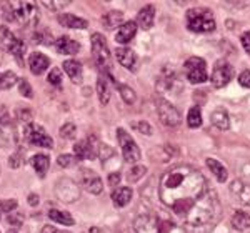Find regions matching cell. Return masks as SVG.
<instances>
[{"instance_id": "obj_1", "label": "cell", "mask_w": 250, "mask_h": 233, "mask_svg": "<svg viewBox=\"0 0 250 233\" xmlns=\"http://www.w3.org/2000/svg\"><path fill=\"white\" fill-rule=\"evenodd\" d=\"M207 190L204 175L190 165H177L165 172L159 183V195L164 205L175 212H187Z\"/></svg>"}, {"instance_id": "obj_2", "label": "cell", "mask_w": 250, "mask_h": 233, "mask_svg": "<svg viewBox=\"0 0 250 233\" xmlns=\"http://www.w3.org/2000/svg\"><path fill=\"white\" fill-rule=\"evenodd\" d=\"M220 218V202L215 190L207 188L184 214V222L193 233H207Z\"/></svg>"}, {"instance_id": "obj_3", "label": "cell", "mask_w": 250, "mask_h": 233, "mask_svg": "<svg viewBox=\"0 0 250 233\" xmlns=\"http://www.w3.org/2000/svg\"><path fill=\"white\" fill-rule=\"evenodd\" d=\"M3 17L32 29L39 23V9L34 2H3Z\"/></svg>"}, {"instance_id": "obj_4", "label": "cell", "mask_w": 250, "mask_h": 233, "mask_svg": "<svg viewBox=\"0 0 250 233\" xmlns=\"http://www.w3.org/2000/svg\"><path fill=\"white\" fill-rule=\"evenodd\" d=\"M90 43H92V55H94L95 65L102 72H105L107 77L110 78L112 82H114V85L117 87L119 82H117L114 78V75H112V58H110V50H108L107 40L100 34H92Z\"/></svg>"}, {"instance_id": "obj_5", "label": "cell", "mask_w": 250, "mask_h": 233, "mask_svg": "<svg viewBox=\"0 0 250 233\" xmlns=\"http://www.w3.org/2000/svg\"><path fill=\"white\" fill-rule=\"evenodd\" d=\"M185 22H187V29L197 32V34L215 30V20L212 17V12L208 9H202V7L188 10L185 15Z\"/></svg>"}, {"instance_id": "obj_6", "label": "cell", "mask_w": 250, "mask_h": 233, "mask_svg": "<svg viewBox=\"0 0 250 233\" xmlns=\"http://www.w3.org/2000/svg\"><path fill=\"white\" fill-rule=\"evenodd\" d=\"M22 136L30 145L42 147V148L54 147V140H52V136L45 132V128L37 125V123H34V122H29V123H25V125H22Z\"/></svg>"}, {"instance_id": "obj_7", "label": "cell", "mask_w": 250, "mask_h": 233, "mask_svg": "<svg viewBox=\"0 0 250 233\" xmlns=\"http://www.w3.org/2000/svg\"><path fill=\"white\" fill-rule=\"evenodd\" d=\"M0 45L7 52H10L15 57V60L22 65V57H23V54H25V43L15 37L5 25L0 27Z\"/></svg>"}, {"instance_id": "obj_8", "label": "cell", "mask_w": 250, "mask_h": 233, "mask_svg": "<svg viewBox=\"0 0 250 233\" xmlns=\"http://www.w3.org/2000/svg\"><path fill=\"white\" fill-rule=\"evenodd\" d=\"M117 138H119L120 150H122L125 162L137 163L140 158H142V152H140L139 145H137L135 140L132 138V136L128 135L124 128H119V130H117Z\"/></svg>"}, {"instance_id": "obj_9", "label": "cell", "mask_w": 250, "mask_h": 233, "mask_svg": "<svg viewBox=\"0 0 250 233\" xmlns=\"http://www.w3.org/2000/svg\"><path fill=\"white\" fill-rule=\"evenodd\" d=\"M184 72L187 75L188 82L192 83H202L208 78L207 65L200 57H190L184 63Z\"/></svg>"}, {"instance_id": "obj_10", "label": "cell", "mask_w": 250, "mask_h": 233, "mask_svg": "<svg viewBox=\"0 0 250 233\" xmlns=\"http://www.w3.org/2000/svg\"><path fill=\"white\" fill-rule=\"evenodd\" d=\"M55 195L60 202L63 203H74L80 196L79 185L70 178H60L57 185H55Z\"/></svg>"}, {"instance_id": "obj_11", "label": "cell", "mask_w": 250, "mask_h": 233, "mask_svg": "<svg viewBox=\"0 0 250 233\" xmlns=\"http://www.w3.org/2000/svg\"><path fill=\"white\" fill-rule=\"evenodd\" d=\"M232 78H233V67L227 62V60H219V62L213 65V70L210 75L213 87L215 88L225 87Z\"/></svg>"}, {"instance_id": "obj_12", "label": "cell", "mask_w": 250, "mask_h": 233, "mask_svg": "<svg viewBox=\"0 0 250 233\" xmlns=\"http://www.w3.org/2000/svg\"><path fill=\"white\" fill-rule=\"evenodd\" d=\"M15 140V128L5 105H0V147H9Z\"/></svg>"}, {"instance_id": "obj_13", "label": "cell", "mask_w": 250, "mask_h": 233, "mask_svg": "<svg viewBox=\"0 0 250 233\" xmlns=\"http://www.w3.org/2000/svg\"><path fill=\"white\" fill-rule=\"evenodd\" d=\"M157 114H159V118L162 120L164 125H167V127H177L180 123L179 110H177L170 102H167V100H164V98L157 100Z\"/></svg>"}, {"instance_id": "obj_14", "label": "cell", "mask_w": 250, "mask_h": 233, "mask_svg": "<svg viewBox=\"0 0 250 233\" xmlns=\"http://www.w3.org/2000/svg\"><path fill=\"white\" fill-rule=\"evenodd\" d=\"M80 185L83 187V190H87L88 194L100 195L104 190V183L100 180V176L95 172L88 170V168H82L80 170Z\"/></svg>"}, {"instance_id": "obj_15", "label": "cell", "mask_w": 250, "mask_h": 233, "mask_svg": "<svg viewBox=\"0 0 250 233\" xmlns=\"http://www.w3.org/2000/svg\"><path fill=\"white\" fill-rule=\"evenodd\" d=\"M134 228L135 233H160L162 232V223L154 215L144 214L135 218Z\"/></svg>"}, {"instance_id": "obj_16", "label": "cell", "mask_w": 250, "mask_h": 233, "mask_svg": "<svg viewBox=\"0 0 250 233\" xmlns=\"http://www.w3.org/2000/svg\"><path fill=\"white\" fill-rule=\"evenodd\" d=\"M74 154L77 156V160H88V158H95L97 155V147H95V138H85L80 140L75 143L74 147Z\"/></svg>"}, {"instance_id": "obj_17", "label": "cell", "mask_w": 250, "mask_h": 233, "mask_svg": "<svg viewBox=\"0 0 250 233\" xmlns=\"http://www.w3.org/2000/svg\"><path fill=\"white\" fill-rule=\"evenodd\" d=\"M230 192L233 198H237L242 205H247L250 207V185L242 182V180H235L230 185Z\"/></svg>"}, {"instance_id": "obj_18", "label": "cell", "mask_w": 250, "mask_h": 233, "mask_svg": "<svg viewBox=\"0 0 250 233\" xmlns=\"http://www.w3.org/2000/svg\"><path fill=\"white\" fill-rule=\"evenodd\" d=\"M48 65H50V60H48L47 55L40 54V52H34L29 57V67L34 75H42L48 68Z\"/></svg>"}, {"instance_id": "obj_19", "label": "cell", "mask_w": 250, "mask_h": 233, "mask_svg": "<svg viewBox=\"0 0 250 233\" xmlns=\"http://www.w3.org/2000/svg\"><path fill=\"white\" fill-rule=\"evenodd\" d=\"M54 47L59 54H63V55H75L80 50V43L75 42V40H72L70 37H67V35L59 37L55 40Z\"/></svg>"}, {"instance_id": "obj_20", "label": "cell", "mask_w": 250, "mask_h": 233, "mask_svg": "<svg viewBox=\"0 0 250 233\" xmlns=\"http://www.w3.org/2000/svg\"><path fill=\"white\" fill-rule=\"evenodd\" d=\"M115 57L119 60L120 65H124L128 70H135L137 67V55L134 50L127 49V47H122V49H117Z\"/></svg>"}, {"instance_id": "obj_21", "label": "cell", "mask_w": 250, "mask_h": 233, "mask_svg": "<svg viewBox=\"0 0 250 233\" xmlns=\"http://www.w3.org/2000/svg\"><path fill=\"white\" fill-rule=\"evenodd\" d=\"M135 34H137V22H132L130 20V22H125L119 27L115 40L117 43H128L135 37Z\"/></svg>"}, {"instance_id": "obj_22", "label": "cell", "mask_w": 250, "mask_h": 233, "mask_svg": "<svg viewBox=\"0 0 250 233\" xmlns=\"http://www.w3.org/2000/svg\"><path fill=\"white\" fill-rule=\"evenodd\" d=\"M155 22V7L154 5H147L137 15V23L142 27L144 30H150L152 25Z\"/></svg>"}, {"instance_id": "obj_23", "label": "cell", "mask_w": 250, "mask_h": 233, "mask_svg": "<svg viewBox=\"0 0 250 233\" xmlns=\"http://www.w3.org/2000/svg\"><path fill=\"white\" fill-rule=\"evenodd\" d=\"M59 23L67 29H87L88 27V22L85 19H80V17H75L72 14H60L59 17Z\"/></svg>"}, {"instance_id": "obj_24", "label": "cell", "mask_w": 250, "mask_h": 233, "mask_svg": "<svg viewBox=\"0 0 250 233\" xmlns=\"http://www.w3.org/2000/svg\"><path fill=\"white\" fill-rule=\"evenodd\" d=\"M63 70H65V74L70 77V80L74 83H80L82 82V63L79 62V60H65L63 62Z\"/></svg>"}, {"instance_id": "obj_25", "label": "cell", "mask_w": 250, "mask_h": 233, "mask_svg": "<svg viewBox=\"0 0 250 233\" xmlns=\"http://www.w3.org/2000/svg\"><path fill=\"white\" fill-rule=\"evenodd\" d=\"M30 163H32V167H34V170L37 172V175L40 176V178H43L47 174V170H48V165H50V158H48L47 155L37 154L30 158Z\"/></svg>"}, {"instance_id": "obj_26", "label": "cell", "mask_w": 250, "mask_h": 233, "mask_svg": "<svg viewBox=\"0 0 250 233\" xmlns=\"http://www.w3.org/2000/svg\"><path fill=\"white\" fill-rule=\"evenodd\" d=\"M112 200H114V205L115 207H125L128 202L132 200V190L128 187H120V188H115L112 192Z\"/></svg>"}, {"instance_id": "obj_27", "label": "cell", "mask_w": 250, "mask_h": 233, "mask_svg": "<svg viewBox=\"0 0 250 233\" xmlns=\"http://www.w3.org/2000/svg\"><path fill=\"white\" fill-rule=\"evenodd\" d=\"M207 167H208V170L213 174V176L219 180V182H225V180L229 178L227 168L222 165L220 162H217L215 158H207Z\"/></svg>"}, {"instance_id": "obj_28", "label": "cell", "mask_w": 250, "mask_h": 233, "mask_svg": "<svg viewBox=\"0 0 250 233\" xmlns=\"http://www.w3.org/2000/svg\"><path fill=\"white\" fill-rule=\"evenodd\" d=\"M122 22H124V14H122V12H117V10L108 12V14H105L102 17L104 27H105V29H108V30L117 29V27H119Z\"/></svg>"}, {"instance_id": "obj_29", "label": "cell", "mask_w": 250, "mask_h": 233, "mask_svg": "<svg viewBox=\"0 0 250 233\" xmlns=\"http://www.w3.org/2000/svg\"><path fill=\"white\" fill-rule=\"evenodd\" d=\"M210 120L213 125L217 128H220V130H227L229 128V115L224 108H215L210 115Z\"/></svg>"}, {"instance_id": "obj_30", "label": "cell", "mask_w": 250, "mask_h": 233, "mask_svg": "<svg viewBox=\"0 0 250 233\" xmlns=\"http://www.w3.org/2000/svg\"><path fill=\"white\" fill-rule=\"evenodd\" d=\"M232 225H233V228H237L239 232H245L247 228H250V215L242 210L235 212L232 216Z\"/></svg>"}, {"instance_id": "obj_31", "label": "cell", "mask_w": 250, "mask_h": 233, "mask_svg": "<svg viewBox=\"0 0 250 233\" xmlns=\"http://www.w3.org/2000/svg\"><path fill=\"white\" fill-rule=\"evenodd\" d=\"M97 94H99V100L102 105H107L108 100H110V90H108V83L105 75H100L99 80H97Z\"/></svg>"}, {"instance_id": "obj_32", "label": "cell", "mask_w": 250, "mask_h": 233, "mask_svg": "<svg viewBox=\"0 0 250 233\" xmlns=\"http://www.w3.org/2000/svg\"><path fill=\"white\" fill-rule=\"evenodd\" d=\"M48 216H50V220H54V222H57L60 225H65V227H72V225L75 223L68 212L55 210V208H52V210L48 212Z\"/></svg>"}, {"instance_id": "obj_33", "label": "cell", "mask_w": 250, "mask_h": 233, "mask_svg": "<svg viewBox=\"0 0 250 233\" xmlns=\"http://www.w3.org/2000/svg\"><path fill=\"white\" fill-rule=\"evenodd\" d=\"M187 123L190 128H199L202 125V112H200V107H192L190 110H188Z\"/></svg>"}, {"instance_id": "obj_34", "label": "cell", "mask_w": 250, "mask_h": 233, "mask_svg": "<svg viewBox=\"0 0 250 233\" xmlns=\"http://www.w3.org/2000/svg\"><path fill=\"white\" fill-rule=\"evenodd\" d=\"M17 83V75L14 72H5L0 74V90H9Z\"/></svg>"}, {"instance_id": "obj_35", "label": "cell", "mask_w": 250, "mask_h": 233, "mask_svg": "<svg viewBox=\"0 0 250 233\" xmlns=\"http://www.w3.org/2000/svg\"><path fill=\"white\" fill-rule=\"evenodd\" d=\"M117 90L120 92V97L124 98L125 103H134L135 102V92L132 90L128 85H125V83H117Z\"/></svg>"}, {"instance_id": "obj_36", "label": "cell", "mask_w": 250, "mask_h": 233, "mask_svg": "<svg viewBox=\"0 0 250 233\" xmlns=\"http://www.w3.org/2000/svg\"><path fill=\"white\" fill-rule=\"evenodd\" d=\"M40 3H42V5L45 7V9H48V10L57 12V10L65 9L68 3H72V2H70V0H55V2H48V0H42Z\"/></svg>"}, {"instance_id": "obj_37", "label": "cell", "mask_w": 250, "mask_h": 233, "mask_svg": "<svg viewBox=\"0 0 250 233\" xmlns=\"http://www.w3.org/2000/svg\"><path fill=\"white\" fill-rule=\"evenodd\" d=\"M145 172H147V168L142 167V165H135V167H132L130 170H128V176H127V180L128 182H139L140 178L145 175Z\"/></svg>"}, {"instance_id": "obj_38", "label": "cell", "mask_w": 250, "mask_h": 233, "mask_svg": "<svg viewBox=\"0 0 250 233\" xmlns=\"http://www.w3.org/2000/svg\"><path fill=\"white\" fill-rule=\"evenodd\" d=\"M34 40L39 43V45H54V40H52V35L48 34V32L42 30V32H37V34L34 35Z\"/></svg>"}, {"instance_id": "obj_39", "label": "cell", "mask_w": 250, "mask_h": 233, "mask_svg": "<svg viewBox=\"0 0 250 233\" xmlns=\"http://www.w3.org/2000/svg\"><path fill=\"white\" fill-rule=\"evenodd\" d=\"M47 80H48V83H52L55 88H60L62 87V72H60L59 68H52Z\"/></svg>"}, {"instance_id": "obj_40", "label": "cell", "mask_w": 250, "mask_h": 233, "mask_svg": "<svg viewBox=\"0 0 250 233\" xmlns=\"http://www.w3.org/2000/svg\"><path fill=\"white\" fill-rule=\"evenodd\" d=\"M75 134H77V127L74 125L72 122H68V123H63V127L60 128V135H62V138H67V140H70V138H74Z\"/></svg>"}, {"instance_id": "obj_41", "label": "cell", "mask_w": 250, "mask_h": 233, "mask_svg": "<svg viewBox=\"0 0 250 233\" xmlns=\"http://www.w3.org/2000/svg\"><path fill=\"white\" fill-rule=\"evenodd\" d=\"M77 156L75 155H60L57 158V163L62 168H68V167H74V163H77Z\"/></svg>"}, {"instance_id": "obj_42", "label": "cell", "mask_w": 250, "mask_h": 233, "mask_svg": "<svg viewBox=\"0 0 250 233\" xmlns=\"http://www.w3.org/2000/svg\"><path fill=\"white\" fill-rule=\"evenodd\" d=\"M19 92L23 95V97H27V98H32V97H34V92H32V87H30V83L27 82V80H20V82H19Z\"/></svg>"}, {"instance_id": "obj_43", "label": "cell", "mask_w": 250, "mask_h": 233, "mask_svg": "<svg viewBox=\"0 0 250 233\" xmlns=\"http://www.w3.org/2000/svg\"><path fill=\"white\" fill-rule=\"evenodd\" d=\"M160 233H187V232H185L184 228L177 227V225L172 223V222H164L162 223V232Z\"/></svg>"}, {"instance_id": "obj_44", "label": "cell", "mask_w": 250, "mask_h": 233, "mask_svg": "<svg viewBox=\"0 0 250 233\" xmlns=\"http://www.w3.org/2000/svg\"><path fill=\"white\" fill-rule=\"evenodd\" d=\"M17 118H19V123L25 125V123L32 122V114H30V108H20L17 112Z\"/></svg>"}, {"instance_id": "obj_45", "label": "cell", "mask_w": 250, "mask_h": 233, "mask_svg": "<svg viewBox=\"0 0 250 233\" xmlns=\"http://www.w3.org/2000/svg\"><path fill=\"white\" fill-rule=\"evenodd\" d=\"M15 208H17V200H0V212L10 214Z\"/></svg>"}, {"instance_id": "obj_46", "label": "cell", "mask_w": 250, "mask_h": 233, "mask_svg": "<svg viewBox=\"0 0 250 233\" xmlns=\"http://www.w3.org/2000/svg\"><path fill=\"white\" fill-rule=\"evenodd\" d=\"M99 154H100V160L105 163V162H108V158H112V156L115 155V152L112 150V148L108 147V145H100Z\"/></svg>"}, {"instance_id": "obj_47", "label": "cell", "mask_w": 250, "mask_h": 233, "mask_svg": "<svg viewBox=\"0 0 250 233\" xmlns=\"http://www.w3.org/2000/svg\"><path fill=\"white\" fill-rule=\"evenodd\" d=\"M134 127L140 132V134H144V135H150L152 134V128H150V125H148L147 122H135Z\"/></svg>"}, {"instance_id": "obj_48", "label": "cell", "mask_w": 250, "mask_h": 233, "mask_svg": "<svg viewBox=\"0 0 250 233\" xmlns=\"http://www.w3.org/2000/svg\"><path fill=\"white\" fill-rule=\"evenodd\" d=\"M23 160H22V154L20 152H17V154H14L9 158V165L12 167V168H19L20 167V163H22Z\"/></svg>"}, {"instance_id": "obj_49", "label": "cell", "mask_w": 250, "mask_h": 233, "mask_svg": "<svg viewBox=\"0 0 250 233\" xmlns=\"http://www.w3.org/2000/svg\"><path fill=\"white\" fill-rule=\"evenodd\" d=\"M239 83L242 87H245V88H250V70H244L240 74V77H239Z\"/></svg>"}, {"instance_id": "obj_50", "label": "cell", "mask_w": 250, "mask_h": 233, "mask_svg": "<svg viewBox=\"0 0 250 233\" xmlns=\"http://www.w3.org/2000/svg\"><path fill=\"white\" fill-rule=\"evenodd\" d=\"M7 222L10 225H15V227H20V225L23 223V215L22 214H14V215H9V218H7Z\"/></svg>"}, {"instance_id": "obj_51", "label": "cell", "mask_w": 250, "mask_h": 233, "mask_svg": "<svg viewBox=\"0 0 250 233\" xmlns=\"http://www.w3.org/2000/svg\"><path fill=\"white\" fill-rule=\"evenodd\" d=\"M242 45H244L245 52L250 55V32H247V34L242 35Z\"/></svg>"}, {"instance_id": "obj_52", "label": "cell", "mask_w": 250, "mask_h": 233, "mask_svg": "<svg viewBox=\"0 0 250 233\" xmlns=\"http://www.w3.org/2000/svg\"><path fill=\"white\" fill-rule=\"evenodd\" d=\"M108 183H110V187H117V185L120 183V175L119 174H112L110 176H108Z\"/></svg>"}, {"instance_id": "obj_53", "label": "cell", "mask_w": 250, "mask_h": 233, "mask_svg": "<svg viewBox=\"0 0 250 233\" xmlns=\"http://www.w3.org/2000/svg\"><path fill=\"white\" fill-rule=\"evenodd\" d=\"M29 203L32 205V207H37V205H39V195L37 194H30L29 195Z\"/></svg>"}, {"instance_id": "obj_54", "label": "cell", "mask_w": 250, "mask_h": 233, "mask_svg": "<svg viewBox=\"0 0 250 233\" xmlns=\"http://www.w3.org/2000/svg\"><path fill=\"white\" fill-rule=\"evenodd\" d=\"M40 233H63V232H59L57 228L50 227V225H45V227L42 228V232H40Z\"/></svg>"}, {"instance_id": "obj_55", "label": "cell", "mask_w": 250, "mask_h": 233, "mask_svg": "<svg viewBox=\"0 0 250 233\" xmlns=\"http://www.w3.org/2000/svg\"><path fill=\"white\" fill-rule=\"evenodd\" d=\"M9 233H17V232H15V230H9Z\"/></svg>"}]
</instances>
